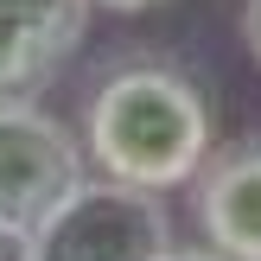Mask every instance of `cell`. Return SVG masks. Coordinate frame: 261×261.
I'll return each instance as SVG.
<instances>
[{"mask_svg": "<svg viewBox=\"0 0 261 261\" xmlns=\"http://www.w3.org/2000/svg\"><path fill=\"white\" fill-rule=\"evenodd\" d=\"M76 140L96 178L166 198L178 185H198L217 153V121L204 83L178 51H121L83 89Z\"/></svg>", "mask_w": 261, "mask_h": 261, "instance_id": "obj_1", "label": "cell"}, {"mask_svg": "<svg viewBox=\"0 0 261 261\" xmlns=\"http://www.w3.org/2000/svg\"><path fill=\"white\" fill-rule=\"evenodd\" d=\"M178 249L166 198L89 172L32 229V261H166Z\"/></svg>", "mask_w": 261, "mask_h": 261, "instance_id": "obj_2", "label": "cell"}, {"mask_svg": "<svg viewBox=\"0 0 261 261\" xmlns=\"http://www.w3.org/2000/svg\"><path fill=\"white\" fill-rule=\"evenodd\" d=\"M83 178L89 153L76 140V121L51 115L38 96L0 102V223L32 236Z\"/></svg>", "mask_w": 261, "mask_h": 261, "instance_id": "obj_3", "label": "cell"}, {"mask_svg": "<svg viewBox=\"0 0 261 261\" xmlns=\"http://www.w3.org/2000/svg\"><path fill=\"white\" fill-rule=\"evenodd\" d=\"M96 0H0V102L38 96L76 58Z\"/></svg>", "mask_w": 261, "mask_h": 261, "instance_id": "obj_4", "label": "cell"}, {"mask_svg": "<svg viewBox=\"0 0 261 261\" xmlns=\"http://www.w3.org/2000/svg\"><path fill=\"white\" fill-rule=\"evenodd\" d=\"M191 217L204 229V249L223 261H261V134L211 153L191 185Z\"/></svg>", "mask_w": 261, "mask_h": 261, "instance_id": "obj_5", "label": "cell"}, {"mask_svg": "<svg viewBox=\"0 0 261 261\" xmlns=\"http://www.w3.org/2000/svg\"><path fill=\"white\" fill-rule=\"evenodd\" d=\"M0 261H32V236L13 223H0Z\"/></svg>", "mask_w": 261, "mask_h": 261, "instance_id": "obj_6", "label": "cell"}, {"mask_svg": "<svg viewBox=\"0 0 261 261\" xmlns=\"http://www.w3.org/2000/svg\"><path fill=\"white\" fill-rule=\"evenodd\" d=\"M242 45H249V58L261 64V0H242Z\"/></svg>", "mask_w": 261, "mask_h": 261, "instance_id": "obj_7", "label": "cell"}, {"mask_svg": "<svg viewBox=\"0 0 261 261\" xmlns=\"http://www.w3.org/2000/svg\"><path fill=\"white\" fill-rule=\"evenodd\" d=\"M166 261H223V255H217V249H185V242H178Z\"/></svg>", "mask_w": 261, "mask_h": 261, "instance_id": "obj_8", "label": "cell"}, {"mask_svg": "<svg viewBox=\"0 0 261 261\" xmlns=\"http://www.w3.org/2000/svg\"><path fill=\"white\" fill-rule=\"evenodd\" d=\"M96 7H109V13H147V7H160V0H96Z\"/></svg>", "mask_w": 261, "mask_h": 261, "instance_id": "obj_9", "label": "cell"}]
</instances>
